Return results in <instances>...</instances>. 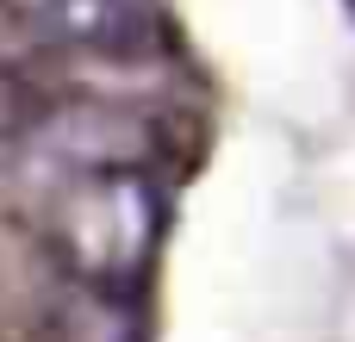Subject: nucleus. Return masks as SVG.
Returning a JSON list of instances; mask_svg holds the SVG:
<instances>
[{
    "mask_svg": "<svg viewBox=\"0 0 355 342\" xmlns=\"http://www.w3.org/2000/svg\"><path fill=\"white\" fill-rule=\"evenodd\" d=\"M44 237L56 262L119 299L150 274L156 237H162V187L150 162H81V168H31Z\"/></svg>",
    "mask_w": 355,
    "mask_h": 342,
    "instance_id": "nucleus-1",
    "label": "nucleus"
},
{
    "mask_svg": "<svg viewBox=\"0 0 355 342\" xmlns=\"http://www.w3.org/2000/svg\"><path fill=\"white\" fill-rule=\"evenodd\" d=\"M12 12L56 50L125 56L156 37V0H12Z\"/></svg>",
    "mask_w": 355,
    "mask_h": 342,
    "instance_id": "nucleus-2",
    "label": "nucleus"
}]
</instances>
